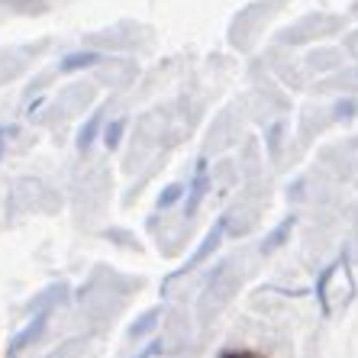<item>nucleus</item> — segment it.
I'll list each match as a JSON object with an SVG mask.
<instances>
[{"mask_svg": "<svg viewBox=\"0 0 358 358\" xmlns=\"http://www.w3.org/2000/svg\"><path fill=\"white\" fill-rule=\"evenodd\" d=\"M220 358H262V355H255V352H245V349H233V352H223Z\"/></svg>", "mask_w": 358, "mask_h": 358, "instance_id": "obj_2", "label": "nucleus"}, {"mask_svg": "<svg viewBox=\"0 0 358 358\" xmlns=\"http://www.w3.org/2000/svg\"><path fill=\"white\" fill-rule=\"evenodd\" d=\"M162 349V345H159V342H152V345H149V349H145V352H142V355H136V358H152V355H155V352H159Z\"/></svg>", "mask_w": 358, "mask_h": 358, "instance_id": "obj_3", "label": "nucleus"}, {"mask_svg": "<svg viewBox=\"0 0 358 358\" xmlns=\"http://www.w3.org/2000/svg\"><path fill=\"white\" fill-rule=\"evenodd\" d=\"M220 233H223V226H213V233L207 236V242H203V249H200V252H194V255H191V262H187V265H197V262H203V259H207L210 252L217 249V242H220Z\"/></svg>", "mask_w": 358, "mask_h": 358, "instance_id": "obj_1", "label": "nucleus"}]
</instances>
